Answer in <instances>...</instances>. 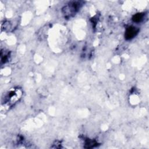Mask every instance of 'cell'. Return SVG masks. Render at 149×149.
Wrapping results in <instances>:
<instances>
[{
  "mask_svg": "<svg viewBox=\"0 0 149 149\" xmlns=\"http://www.w3.org/2000/svg\"><path fill=\"white\" fill-rule=\"evenodd\" d=\"M80 6V3L77 2H73L70 3L69 5L65 6L63 9V13L66 16H70L71 15L74 14L78 10Z\"/></svg>",
  "mask_w": 149,
  "mask_h": 149,
  "instance_id": "6da1fadb",
  "label": "cell"
},
{
  "mask_svg": "<svg viewBox=\"0 0 149 149\" xmlns=\"http://www.w3.org/2000/svg\"><path fill=\"white\" fill-rule=\"evenodd\" d=\"M138 33V29L134 27H129L126 29L125 33V38L127 40L133 38Z\"/></svg>",
  "mask_w": 149,
  "mask_h": 149,
  "instance_id": "7a4b0ae2",
  "label": "cell"
},
{
  "mask_svg": "<svg viewBox=\"0 0 149 149\" xmlns=\"http://www.w3.org/2000/svg\"><path fill=\"white\" fill-rule=\"evenodd\" d=\"M144 15L142 13H137L133 16L132 19L134 22H140L143 18Z\"/></svg>",
  "mask_w": 149,
  "mask_h": 149,
  "instance_id": "3957f363",
  "label": "cell"
}]
</instances>
